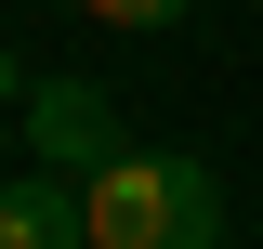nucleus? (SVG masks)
Wrapping results in <instances>:
<instances>
[{
    "label": "nucleus",
    "mask_w": 263,
    "mask_h": 249,
    "mask_svg": "<svg viewBox=\"0 0 263 249\" xmlns=\"http://www.w3.org/2000/svg\"><path fill=\"white\" fill-rule=\"evenodd\" d=\"M0 105H13V53H0Z\"/></svg>",
    "instance_id": "5"
},
{
    "label": "nucleus",
    "mask_w": 263,
    "mask_h": 249,
    "mask_svg": "<svg viewBox=\"0 0 263 249\" xmlns=\"http://www.w3.org/2000/svg\"><path fill=\"white\" fill-rule=\"evenodd\" d=\"M92 249H224V184L211 157H105L92 184Z\"/></svg>",
    "instance_id": "1"
},
{
    "label": "nucleus",
    "mask_w": 263,
    "mask_h": 249,
    "mask_svg": "<svg viewBox=\"0 0 263 249\" xmlns=\"http://www.w3.org/2000/svg\"><path fill=\"white\" fill-rule=\"evenodd\" d=\"M27 157H40V171H79V184H92L105 157H119V105H105L92 79H40V92H27Z\"/></svg>",
    "instance_id": "2"
},
{
    "label": "nucleus",
    "mask_w": 263,
    "mask_h": 249,
    "mask_svg": "<svg viewBox=\"0 0 263 249\" xmlns=\"http://www.w3.org/2000/svg\"><path fill=\"white\" fill-rule=\"evenodd\" d=\"M0 249H92L79 171H13V184H0Z\"/></svg>",
    "instance_id": "3"
},
{
    "label": "nucleus",
    "mask_w": 263,
    "mask_h": 249,
    "mask_svg": "<svg viewBox=\"0 0 263 249\" xmlns=\"http://www.w3.org/2000/svg\"><path fill=\"white\" fill-rule=\"evenodd\" d=\"M79 13H92V27H184L197 0H79Z\"/></svg>",
    "instance_id": "4"
}]
</instances>
